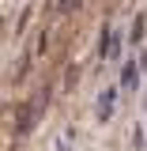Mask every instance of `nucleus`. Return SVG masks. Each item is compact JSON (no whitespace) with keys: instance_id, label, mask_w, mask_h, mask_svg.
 I'll list each match as a JSON object with an SVG mask.
<instances>
[{"instance_id":"nucleus-1","label":"nucleus","mask_w":147,"mask_h":151,"mask_svg":"<svg viewBox=\"0 0 147 151\" xmlns=\"http://www.w3.org/2000/svg\"><path fill=\"white\" fill-rule=\"evenodd\" d=\"M113 106H117V87H106V91L98 94V117H102V121H110Z\"/></svg>"},{"instance_id":"nucleus-2","label":"nucleus","mask_w":147,"mask_h":151,"mask_svg":"<svg viewBox=\"0 0 147 151\" xmlns=\"http://www.w3.org/2000/svg\"><path fill=\"white\" fill-rule=\"evenodd\" d=\"M121 83H125V87H136V60H125V72H121Z\"/></svg>"},{"instance_id":"nucleus-3","label":"nucleus","mask_w":147,"mask_h":151,"mask_svg":"<svg viewBox=\"0 0 147 151\" xmlns=\"http://www.w3.org/2000/svg\"><path fill=\"white\" fill-rule=\"evenodd\" d=\"M140 38H143V15L132 23V42H140Z\"/></svg>"},{"instance_id":"nucleus-4","label":"nucleus","mask_w":147,"mask_h":151,"mask_svg":"<svg viewBox=\"0 0 147 151\" xmlns=\"http://www.w3.org/2000/svg\"><path fill=\"white\" fill-rule=\"evenodd\" d=\"M75 4H79V0H60V12H72Z\"/></svg>"},{"instance_id":"nucleus-5","label":"nucleus","mask_w":147,"mask_h":151,"mask_svg":"<svg viewBox=\"0 0 147 151\" xmlns=\"http://www.w3.org/2000/svg\"><path fill=\"white\" fill-rule=\"evenodd\" d=\"M57 151H72V147H68V136H64V140H60V147H57Z\"/></svg>"}]
</instances>
